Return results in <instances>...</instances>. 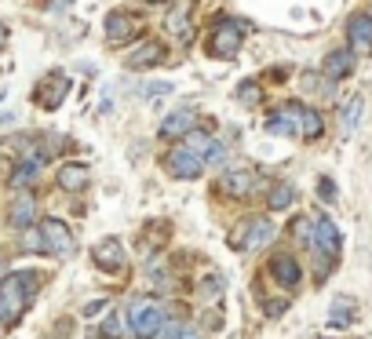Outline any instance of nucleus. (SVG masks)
<instances>
[{"label": "nucleus", "mask_w": 372, "mask_h": 339, "mask_svg": "<svg viewBox=\"0 0 372 339\" xmlns=\"http://www.w3.org/2000/svg\"><path fill=\"white\" fill-rule=\"evenodd\" d=\"M37 284H41V278L30 273V270H26V273H11V278L0 281V318H4L8 325H15L22 318V310L30 307Z\"/></svg>", "instance_id": "obj_1"}, {"label": "nucleus", "mask_w": 372, "mask_h": 339, "mask_svg": "<svg viewBox=\"0 0 372 339\" xmlns=\"http://www.w3.org/2000/svg\"><path fill=\"white\" fill-rule=\"evenodd\" d=\"M241 44H245V26H241L237 19H230V15L215 19L212 30H208V41H204L212 59H234L241 51Z\"/></svg>", "instance_id": "obj_2"}, {"label": "nucleus", "mask_w": 372, "mask_h": 339, "mask_svg": "<svg viewBox=\"0 0 372 339\" xmlns=\"http://www.w3.org/2000/svg\"><path fill=\"white\" fill-rule=\"evenodd\" d=\"M164 329V310L157 303H150V299H135L132 307H128V332L135 339H153Z\"/></svg>", "instance_id": "obj_3"}, {"label": "nucleus", "mask_w": 372, "mask_h": 339, "mask_svg": "<svg viewBox=\"0 0 372 339\" xmlns=\"http://www.w3.org/2000/svg\"><path fill=\"white\" fill-rule=\"evenodd\" d=\"M139 33H143V22H139L132 11H110L106 15V44L121 48L128 41H135Z\"/></svg>", "instance_id": "obj_4"}, {"label": "nucleus", "mask_w": 372, "mask_h": 339, "mask_svg": "<svg viewBox=\"0 0 372 339\" xmlns=\"http://www.w3.org/2000/svg\"><path fill=\"white\" fill-rule=\"evenodd\" d=\"M164 172H168L172 179H183V182H190V179H201V168H204V161L201 157H194L186 146H179V150H168L164 153Z\"/></svg>", "instance_id": "obj_5"}, {"label": "nucleus", "mask_w": 372, "mask_h": 339, "mask_svg": "<svg viewBox=\"0 0 372 339\" xmlns=\"http://www.w3.org/2000/svg\"><path fill=\"white\" fill-rule=\"evenodd\" d=\"M300 113H303L300 102H281L277 110L266 113V132H271V135H281V139L300 135Z\"/></svg>", "instance_id": "obj_6"}, {"label": "nucleus", "mask_w": 372, "mask_h": 339, "mask_svg": "<svg viewBox=\"0 0 372 339\" xmlns=\"http://www.w3.org/2000/svg\"><path fill=\"white\" fill-rule=\"evenodd\" d=\"M41 238H44L48 255H70V252H73V233H70V226L62 223V219H55V215L41 223Z\"/></svg>", "instance_id": "obj_7"}, {"label": "nucleus", "mask_w": 372, "mask_h": 339, "mask_svg": "<svg viewBox=\"0 0 372 339\" xmlns=\"http://www.w3.org/2000/svg\"><path fill=\"white\" fill-rule=\"evenodd\" d=\"M66 91H70V77L66 73H48L41 84H37V106L44 110H59L62 102H66Z\"/></svg>", "instance_id": "obj_8"}, {"label": "nucleus", "mask_w": 372, "mask_h": 339, "mask_svg": "<svg viewBox=\"0 0 372 339\" xmlns=\"http://www.w3.org/2000/svg\"><path fill=\"white\" fill-rule=\"evenodd\" d=\"M347 41L351 48L358 51V55H369L372 51V15L369 11H354V15H347Z\"/></svg>", "instance_id": "obj_9"}, {"label": "nucleus", "mask_w": 372, "mask_h": 339, "mask_svg": "<svg viewBox=\"0 0 372 339\" xmlns=\"http://www.w3.org/2000/svg\"><path fill=\"white\" fill-rule=\"evenodd\" d=\"M190 11H194V0H183V4H175L168 11V19H164V30H168L179 44H190L194 41V26H190Z\"/></svg>", "instance_id": "obj_10"}, {"label": "nucleus", "mask_w": 372, "mask_h": 339, "mask_svg": "<svg viewBox=\"0 0 372 339\" xmlns=\"http://www.w3.org/2000/svg\"><path fill=\"white\" fill-rule=\"evenodd\" d=\"M92 259H95V267L99 270H106V273H113V270H121L124 267V244L117 241V238H102L95 249H92Z\"/></svg>", "instance_id": "obj_11"}, {"label": "nucleus", "mask_w": 372, "mask_h": 339, "mask_svg": "<svg viewBox=\"0 0 372 339\" xmlns=\"http://www.w3.org/2000/svg\"><path fill=\"white\" fill-rule=\"evenodd\" d=\"M271 278L281 284V289H296L300 278H303V267L296 263V255H288V252H277L271 259Z\"/></svg>", "instance_id": "obj_12"}, {"label": "nucleus", "mask_w": 372, "mask_h": 339, "mask_svg": "<svg viewBox=\"0 0 372 339\" xmlns=\"http://www.w3.org/2000/svg\"><path fill=\"white\" fill-rule=\"evenodd\" d=\"M314 252H322V255H329V259H336L340 255V230H336V223H332L329 215H317L314 219Z\"/></svg>", "instance_id": "obj_13"}, {"label": "nucleus", "mask_w": 372, "mask_h": 339, "mask_svg": "<svg viewBox=\"0 0 372 339\" xmlns=\"http://www.w3.org/2000/svg\"><path fill=\"white\" fill-rule=\"evenodd\" d=\"M164 59H168L164 44H161V41H146L143 48L132 51V59H128V70H153V66H164Z\"/></svg>", "instance_id": "obj_14"}, {"label": "nucleus", "mask_w": 372, "mask_h": 339, "mask_svg": "<svg viewBox=\"0 0 372 339\" xmlns=\"http://www.w3.org/2000/svg\"><path fill=\"white\" fill-rule=\"evenodd\" d=\"M260 186V175L252 172V168H234V172H226L223 175V190L230 193V197H248V193Z\"/></svg>", "instance_id": "obj_15"}, {"label": "nucleus", "mask_w": 372, "mask_h": 339, "mask_svg": "<svg viewBox=\"0 0 372 339\" xmlns=\"http://www.w3.org/2000/svg\"><path fill=\"white\" fill-rule=\"evenodd\" d=\"M322 73L329 77V81H343V77H351V73H354V55H351L347 48L329 51L325 62H322Z\"/></svg>", "instance_id": "obj_16"}, {"label": "nucleus", "mask_w": 372, "mask_h": 339, "mask_svg": "<svg viewBox=\"0 0 372 339\" xmlns=\"http://www.w3.org/2000/svg\"><path fill=\"white\" fill-rule=\"evenodd\" d=\"M274 241V223L271 219H248L245 223V249L255 252V249H266Z\"/></svg>", "instance_id": "obj_17"}, {"label": "nucleus", "mask_w": 372, "mask_h": 339, "mask_svg": "<svg viewBox=\"0 0 372 339\" xmlns=\"http://www.w3.org/2000/svg\"><path fill=\"white\" fill-rule=\"evenodd\" d=\"M194 132V110H175L161 121V139H179Z\"/></svg>", "instance_id": "obj_18"}, {"label": "nucleus", "mask_w": 372, "mask_h": 339, "mask_svg": "<svg viewBox=\"0 0 372 339\" xmlns=\"http://www.w3.org/2000/svg\"><path fill=\"white\" fill-rule=\"evenodd\" d=\"M292 201H296V186H292L288 179H277L271 186V193H266V208H271V212H288Z\"/></svg>", "instance_id": "obj_19"}, {"label": "nucleus", "mask_w": 372, "mask_h": 339, "mask_svg": "<svg viewBox=\"0 0 372 339\" xmlns=\"http://www.w3.org/2000/svg\"><path fill=\"white\" fill-rule=\"evenodd\" d=\"M59 186L66 193H81L88 186V164H62L59 168Z\"/></svg>", "instance_id": "obj_20"}, {"label": "nucleus", "mask_w": 372, "mask_h": 339, "mask_svg": "<svg viewBox=\"0 0 372 339\" xmlns=\"http://www.w3.org/2000/svg\"><path fill=\"white\" fill-rule=\"evenodd\" d=\"M8 219H11V226H19V230H26L37 219V201H33V193H22V197L11 204V212H8Z\"/></svg>", "instance_id": "obj_21"}, {"label": "nucleus", "mask_w": 372, "mask_h": 339, "mask_svg": "<svg viewBox=\"0 0 372 339\" xmlns=\"http://www.w3.org/2000/svg\"><path fill=\"white\" fill-rule=\"evenodd\" d=\"M215 146H219V142H215L208 132H197V128H194V132L186 135V150L194 153V157H201V161H212Z\"/></svg>", "instance_id": "obj_22"}, {"label": "nucleus", "mask_w": 372, "mask_h": 339, "mask_svg": "<svg viewBox=\"0 0 372 339\" xmlns=\"http://www.w3.org/2000/svg\"><path fill=\"white\" fill-rule=\"evenodd\" d=\"M351 321H354V299H347V296H336V299H332L329 329H347Z\"/></svg>", "instance_id": "obj_23"}, {"label": "nucleus", "mask_w": 372, "mask_h": 339, "mask_svg": "<svg viewBox=\"0 0 372 339\" xmlns=\"http://www.w3.org/2000/svg\"><path fill=\"white\" fill-rule=\"evenodd\" d=\"M322 132H325L322 113H314V110L303 106V113H300V139L303 142H314V139H322Z\"/></svg>", "instance_id": "obj_24"}, {"label": "nucleus", "mask_w": 372, "mask_h": 339, "mask_svg": "<svg viewBox=\"0 0 372 339\" xmlns=\"http://www.w3.org/2000/svg\"><path fill=\"white\" fill-rule=\"evenodd\" d=\"M37 175H41V161H22L15 172H11V186L15 190H26V186H33Z\"/></svg>", "instance_id": "obj_25"}, {"label": "nucleus", "mask_w": 372, "mask_h": 339, "mask_svg": "<svg viewBox=\"0 0 372 339\" xmlns=\"http://www.w3.org/2000/svg\"><path fill=\"white\" fill-rule=\"evenodd\" d=\"M362 110H365V99L362 95H354L347 106H343V113H340V121H343V132H354L358 124H362Z\"/></svg>", "instance_id": "obj_26"}, {"label": "nucleus", "mask_w": 372, "mask_h": 339, "mask_svg": "<svg viewBox=\"0 0 372 339\" xmlns=\"http://www.w3.org/2000/svg\"><path fill=\"white\" fill-rule=\"evenodd\" d=\"M121 336H124V321H121L117 310H110L106 321H102V329L92 332V339H121Z\"/></svg>", "instance_id": "obj_27"}, {"label": "nucleus", "mask_w": 372, "mask_h": 339, "mask_svg": "<svg viewBox=\"0 0 372 339\" xmlns=\"http://www.w3.org/2000/svg\"><path fill=\"white\" fill-rule=\"evenodd\" d=\"M161 339H197V336H194V329H190L186 321H164Z\"/></svg>", "instance_id": "obj_28"}, {"label": "nucleus", "mask_w": 372, "mask_h": 339, "mask_svg": "<svg viewBox=\"0 0 372 339\" xmlns=\"http://www.w3.org/2000/svg\"><path fill=\"white\" fill-rule=\"evenodd\" d=\"M260 99H263V88L255 84V81H245V84L237 88V102H241V106H255Z\"/></svg>", "instance_id": "obj_29"}, {"label": "nucleus", "mask_w": 372, "mask_h": 339, "mask_svg": "<svg viewBox=\"0 0 372 339\" xmlns=\"http://www.w3.org/2000/svg\"><path fill=\"white\" fill-rule=\"evenodd\" d=\"M292 233H296V241L303 244V249L306 244L314 249V219H296V223H292Z\"/></svg>", "instance_id": "obj_30"}, {"label": "nucleus", "mask_w": 372, "mask_h": 339, "mask_svg": "<svg viewBox=\"0 0 372 339\" xmlns=\"http://www.w3.org/2000/svg\"><path fill=\"white\" fill-rule=\"evenodd\" d=\"M288 310V296H266L263 299V314L266 318H281Z\"/></svg>", "instance_id": "obj_31"}, {"label": "nucleus", "mask_w": 372, "mask_h": 339, "mask_svg": "<svg viewBox=\"0 0 372 339\" xmlns=\"http://www.w3.org/2000/svg\"><path fill=\"white\" fill-rule=\"evenodd\" d=\"M201 296L204 299H219L223 296V278H219V273H212V278L201 281Z\"/></svg>", "instance_id": "obj_32"}, {"label": "nucleus", "mask_w": 372, "mask_h": 339, "mask_svg": "<svg viewBox=\"0 0 372 339\" xmlns=\"http://www.w3.org/2000/svg\"><path fill=\"white\" fill-rule=\"evenodd\" d=\"M22 249H26V252H48V249H44V238H41V233H26Z\"/></svg>", "instance_id": "obj_33"}, {"label": "nucleus", "mask_w": 372, "mask_h": 339, "mask_svg": "<svg viewBox=\"0 0 372 339\" xmlns=\"http://www.w3.org/2000/svg\"><path fill=\"white\" fill-rule=\"evenodd\" d=\"M317 193H322V201H336V182H332V179H317Z\"/></svg>", "instance_id": "obj_34"}, {"label": "nucleus", "mask_w": 372, "mask_h": 339, "mask_svg": "<svg viewBox=\"0 0 372 339\" xmlns=\"http://www.w3.org/2000/svg\"><path fill=\"white\" fill-rule=\"evenodd\" d=\"M168 91H175L172 84H164V81H153V84H146V95L150 99H157V95H168Z\"/></svg>", "instance_id": "obj_35"}, {"label": "nucleus", "mask_w": 372, "mask_h": 339, "mask_svg": "<svg viewBox=\"0 0 372 339\" xmlns=\"http://www.w3.org/2000/svg\"><path fill=\"white\" fill-rule=\"evenodd\" d=\"M106 307H110L106 299H95V303H88V307H84V318H95L99 310H106Z\"/></svg>", "instance_id": "obj_36"}, {"label": "nucleus", "mask_w": 372, "mask_h": 339, "mask_svg": "<svg viewBox=\"0 0 372 339\" xmlns=\"http://www.w3.org/2000/svg\"><path fill=\"white\" fill-rule=\"evenodd\" d=\"M4 44H8V26L0 22V51H4Z\"/></svg>", "instance_id": "obj_37"}, {"label": "nucleus", "mask_w": 372, "mask_h": 339, "mask_svg": "<svg viewBox=\"0 0 372 339\" xmlns=\"http://www.w3.org/2000/svg\"><path fill=\"white\" fill-rule=\"evenodd\" d=\"M70 4H73V0H51V8H59V11H62V8H70Z\"/></svg>", "instance_id": "obj_38"}, {"label": "nucleus", "mask_w": 372, "mask_h": 339, "mask_svg": "<svg viewBox=\"0 0 372 339\" xmlns=\"http://www.w3.org/2000/svg\"><path fill=\"white\" fill-rule=\"evenodd\" d=\"M146 4H153V8H157V4H172V0H146Z\"/></svg>", "instance_id": "obj_39"}]
</instances>
